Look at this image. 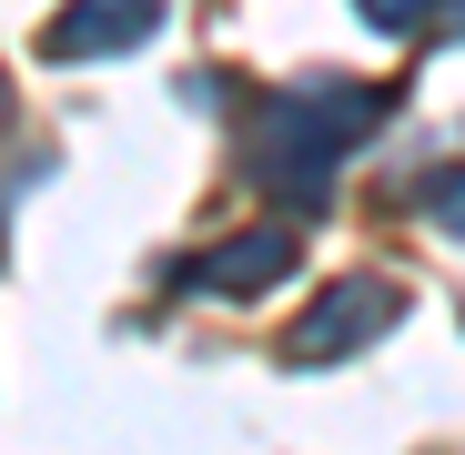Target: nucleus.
Listing matches in <instances>:
<instances>
[{
	"label": "nucleus",
	"instance_id": "f03ea898",
	"mask_svg": "<svg viewBox=\"0 0 465 455\" xmlns=\"http://www.w3.org/2000/svg\"><path fill=\"white\" fill-rule=\"evenodd\" d=\"M395 314H405V303H395V283H334L314 314L293 324V364H334L344 344H374Z\"/></svg>",
	"mask_w": 465,
	"mask_h": 455
},
{
	"label": "nucleus",
	"instance_id": "f257e3e1",
	"mask_svg": "<svg viewBox=\"0 0 465 455\" xmlns=\"http://www.w3.org/2000/svg\"><path fill=\"white\" fill-rule=\"evenodd\" d=\"M384 122V92H354V82H303L273 102V142H263V183L293 193V203H314L334 183V163Z\"/></svg>",
	"mask_w": 465,
	"mask_h": 455
},
{
	"label": "nucleus",
	"instance_id": "0eeeda50",
	"mask_svg": "<svg viewBox=\"0 0 465 455\" xmlns=\"http://www.w3.org/2000/svg\"><path fill=\"white\" fill-rule=\"evenodd\" d=\"M0 122H11V82H0Z\"/></svg>",
	"mask_w": 465,
	"mask_h": 455
},
{
	"label": "nucleus",
	"instance_id": "20e7f679",
	"mask_svg": "<svg viewBox=\"0 0 465 455\" xmlns=\"http://www.w3.org/2000/svg\"><path fill=\"white\" fill-rule=\"evenodd\" d=\"M283 273H293V233H283V223H263V233H232V243H213V253L193 263L203 293H263V283H283Z\"/></svg>",
	"mask_w": 465,
	"mask_h": 455
},
{
	"label": "nucleus",
	"instance_id": "39448f33",
	"mask_svg": "<svg viewBox=\"0 0 465 455\" xmlns=\"http://www.w3.org/2000/svg\"><path fill=\"white\" fill-rule=\"evenodd\" d=\"M425 203H435V223H455V233H465V173H435Z\"/></svg>",
	"mask_w": 465,
	"mask_h": 455
},
{
	"label": "nucleus",
	"instance_id": "7ed1b4c3",
	"mask_svg": "<svg viewBox=\"0 0 465 455\" xmlns=\"http://www.w3.org/2000/svg\"><path fill=\"white\" fill-rule=\"evenodd\" d=\"M163 31V0H71V11L41 31L51 61H102V51H132Z\"/></svg>",
	"mask_w": 465,
	"mask_h": 455
},
{
	"label": "nucleus",
	"instance_id": "423d86ee",
	"mask_svg": "<svg viewBox=\"0 0 465 455\" xmlns=\"http://www.w3.org/2000/svg\"><path fill=\"white\" fill-rule=\"evenodd\" d=\"M364 21H384V31H405V21H435V0H364Z\"/></svg>",
	"mask_w": 465,
	"mask_h": 455
}]
</instances>
